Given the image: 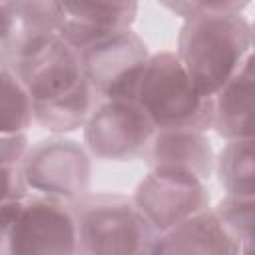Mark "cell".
I'll return each mask as SVG.
<instances>
[{"label": "cell", "instance_id": "cell-7", "mask_svg": "<svg viewBox=\"0 0 255 255\" xmlns=\"http://www.w3.org/2000/svg\"><path fill=\"white\" fill-rule=\"evenodd\" d=\"M151 52L131 28L80 50L84 80L98 100H133Z\"/></svg>", "mask_w": 255, "mask_h": 255}, {"label": "cell", "instance_id": "cell-8", "mask_svg": "<svg viewBox=\"0 0 255 255\" xmlns=\"http://www.w3.org/2000/svg\"><path fill=\"white\" fill-rule=\"evenodd\" d=\"M129 197L155 233H163L211 207L205 181L169 167H149Z\"/></svg>", "mask_w": 255, "mask_h": 255}, {"label": "cell", "instance_id": "cell-17", "mask_svg": "<svg viewBox=\"0 0 255 255\" xmlns=\"http://www.w3.org/2000/svg\"><path fill=\"white\" fill-rule=\"evenodd\" d=\"M211 213L221 223V227L241 245L253 243L255 229V197L223 195L219 201L211 203Z\"/></svg>", "mask_w": 255, "mask_h": 255}, {"label": "cell", "instance_id": "cell-11", "mask_svg": "<svg viewBox=\"0 0 255 255\" xmlns=\"http://www.w3.org/2000/svg\"><path fill=\"white\" fill-rule=\"evenodd\" d=\"M255 58L211 96V129L231 139H255Z\"/></svg>", "mask_w": 255, "mask_h": 255}, {"label": "cell", "instance_id": "cell-20", "mask_svg": "<svg viewBox=\"0 0 255 255\" xmlns=\"http://www.w3.org/2000/svg\"><path fill=\"white\" fill-rule=\"evenodd\" d=\"M24 193L18 179V167H4L0 165V201Z\"/></svg>", "mask_w": 255, "mask_h": 255}, {"label": "cell", "instance_id": "cell-3", "mask_svg": "<svg viewBox=\"0 0 255 255\" xmlns=\"http://www.w3.org/2000/svg\"><path fill=\"white\" fill-rule=\"evenodd\" d=\"M78 255H149L157 233L120 193H88L72 205Z\"/></svg>", "mask_w": 255, "mask_h": 255}, {"label": "cell", "instance_id": "cell-10", "mask_svg": "<svg viewBox=\"0 0 255 255\" xmlns=\"http://www.w3.org/2000/svg\"><path fill=\"white\" fill-rule=\"evenodd\" d=\"M137 12V2L56 0V34L80 52L108 36L131 30Z\"/></svg>", "mask_w": 255, "mask_h": 255}, {"label": "cell", "instance_id": "cell-12", "mask_svg": "<svg viewBox=\"0 0 255 255\" xmlns=\"http://www.w3.org/2000/svg\"><path fill=\"white\" fill-rule=\"evenodd\" d=\"M143 159L147 161V167L179 169L207 183L213 177L215 149L207 131L161 129L155 131Z\"/></svg>", "mask_w": 255, "mask_h": 255}, {"label": "cell", "instance_id": "cell-4", "mask_svg": "<svg viewBox=\"0 0 255 255\" xmlns=\"http://www.w3.org/2000/svg\"><path fill=\"white\" fill-rule=\"evenodd\" d=\"M72 205L18 193L0 201V255H76Z\"/></svg>", "mask_w": 255, "mask_h": 255}, {"label": "cell", "instance_id": "cell-19", "mask_svg": "<svg viewBox=\"0 0 255 255\" xmlns=\"http://www.w3.org/2000/svg\"><path fill=\"white\" fill-rule=\"evenodd\" d=\"M14 14L10 0H0V68H8L14 50Z\"/></svg>", "mask_w": 255, "mask_h": 255}, {"label": "cell", "instance_id": "cell-9", "mask_svg": "<svg viewBox=\"0 0 255 255\" xmlns=\"http://www.w3.org/2000/svg\"><path fill=\"white\" fill-rule=\"evenodd\" d=\"M155 128L133 100H100L82 128L92 159L133 161L145 155Z\"/></svg>", "mask_w": 255, "mask_h": 255}, {"label": "cell", "instance_id": "cell-1", "mask_svg": "<svg viewBox=\"0 0 255 255\" xmlns=\"http://www.w3.org/2000/svg\"><path fill=\"white\" fill-rule=\"evenodd\" d=\"M253 44L243 12H209L181 20L173 54L195 90L211 100L253 58Z\"/></svg>", "mask_w": 255, "mask_h": 255}, {"label": "cell", "instance_id": "cell-13", "mask_svg": "<svg viewBox=\"0 0 255 255\" xmlns=\"http://www.w3.org/2000/svg\"><path fill=\"white\" fill-rule=\"evenodd\" d=\"M241 247L243 245L221 227L211 209H205L157 233L149 255H239Z\"/></svg>", "mask_w": 255, "mask_h": 255}, {"label": "cell", "instance_id": "cell-14", "mask_svg": "<svg viewBox=\"0 0 255 255\" xmlns=\"http://www.w3.org/2000/svg\"><path fill=\"white\" fill-rule=\"evenodd\" d=\"M98 102L90 84L82 80L76 88L58 98L32 104L34 126L48 131V135H68L86 126Z\"/></svg>", "mask_w": 255, "mask_h": 255}, {"label": "cell", "instance_id": "cell-16", "mask_svg": "<svg viewBox=\"0 0 255 255\" xmlns=\"http://www.w3.org/2000/svg\"><path fill=\"white\" fill-rule=\"evenodd\" d=\"M32 100L10 68H0V135H28Z\"/></svg>", "mask_w": 255, "mask_h": 255}, {"label": "cell", "instance_id": "cell-6", "mask_svg": "<svg viewBox=\"0 0 255 255\" xmlns=\"http://www.w3.org/2000/svg\"><path fill=\"white\" fill-rule=\"evenodd\" d=\"M8 68L28 92L32 104L58 98L84 80L80 52L54 32L18 38Z\"/></svg>", "mask_w": 255, "mask_h": 255}, {"label": "cell", "instance_id": "cell-15", "mask_svg": "<svg viewBox=\"0 0 255 255\" xmlns=\"http://www.w3.org/2000/svg\"><path fill=\"white\" fill-rule=\"evenodd\" d=\"M213 175L223 195L255 197V139L223 141V147L215 151Z\"/></svg>", "mask_w": 255, "mask_h": 255}, {"label": "cell", "instance_id": "cell-18", "mask_svg": "<svg viewBox=\"0 0 255 255\" xmlns=\"http://www.w3.org/2000/svg\"><path fill=\"white\" fill-rule=\"evenodd\" d=\"M247 6H249V0H175V2L167 0V2H161V8L169 10L181 20H187L197 14H209V12H245Z\"/></svg>", "mask_w": 255, "mask_h": 255}, {"label": "cell", "instance_id": "cell-2", "mask_svg": "<svg viewBox=\"0 0 255 255\" xmlns=\"http://www.w3.org/2000/svg\"><path fill=\"white\" fill-rule=\"evenodd\" d=\"M133 102L155 131L211 129V100L195 90L173 50L151 52Z\"/></svg>", "mask_w": 255, "mask_h": 255}, {"label": "cell", "instance_id": "cell-22", "mask_svg": "<svg viewBox=\"0 0 255 255\" xmlns=\"http://www.w3.org/2000/svg\"><path fill=\"white\" fill-rule=\"evenodd\" d=\"M76 255H78V253H76Z\"/></svg>", "mask_w": 255, "mask_h": 255}, {"label": "cell", "instance_id": "cell-21", "mask_svg": "<svg viewBox=\"0 0 255 255\" xmlns=\"http://www.w3.org/2000/svg\"><path fill=\"white\" fill-rule=\"evenodd\" d=\"M239 255H253V243L243 245V247H241V251H239Z\"/></svg>", "mask_w": 255, "mask_h": 255}, {"label": "cell", "instance_id": "cell-5", "mask_svg": "<svg viewBox=\"0 0 255 255\" xmlns=\"http://www.w3.org/2000/svg\"><path fill=\"white\" fill-rule=\"evenodd\" d=\"M94 159L82 141L48 135L28 143L20 163V187L28 195L74 205L90 193Z\"/></svg>", "mask_w": 255, "mask_h": 255}]
</instances>
